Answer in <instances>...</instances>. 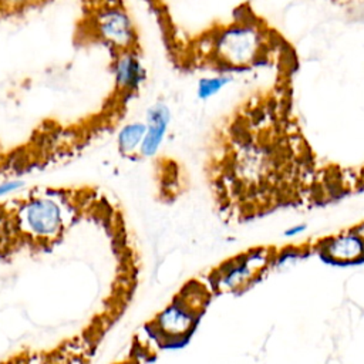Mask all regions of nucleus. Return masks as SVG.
<instances>
[{
  "instance_id": "obj_12",
  "label": "nucleus",
  "mask_w": 364,
  "mask_h": 364,
  "mask_svg": "<svg viewBox=\"0 0 364 364\" xmlns=\"http://www.w3.org/2000/svg\"><path fill=\"white\" fill-rule=\"evenodd\" d=\"M23 186V182L21 181H9V182H3L0 183V198L10 193V192H14L17 191L18 188Z\"/></svg>"
},
{
  "instance_id": "obj_10",
  "label": "nucleus",
  "mask_w": 364,
  "mask_h": 364,
  "mask_svg": "<svg viewBox=\"0 0 364 364\" xmlns=\"http://www.w3.org/2000/svg\"><path fill=\"white\" fill-rule=\"evenodd\" d=\"M232 80L233 77L226 73L202 77L196 84V97L202 101L210 100L215 95H218L226 85H229Z\"/></svg>"
},
{
  "instance_id": "obj_2",
  "label": "nucleus",
  "mask_w": 364,
  "mask_h": 364,
  "mask_svg": "<svg viewBox=\"0 0 364 364\" xmlns=\"http://www.w3.org/2000/svg\"><path fill=\"white\" fill-rule=\"evenodd\" d=\"M97 36L118 51L135 47L138 34L131 14L118 1H107L94 16Z\"/></svg>"
},
{
  "instance_id": "obj_13",
  "label": "nucleus",
  "mask_w": 364,
  "mask_h": 364,
  "mask_svg": "<svg viewBox=\"0 0 364 364\" xmlns=\"http://www.w3.org/2000/svg\"><path fill=\"white\" fill-rule=\"evenodd\" d=\"M306 229H307V226H306V225H294V226L289 228L287 230H284V236H287V237H293V236H297V235L303 233Z\"/></svg>"
},
{
  "instance_id": "obj_3",
  "label": "nucleus",
  "mask_w": 364,
  "mask_h": 364,
  "mask_svg": "<svg viewBox=\"0 0 364 364\" xmlns=\"http://www.w3.org/2000/svg\"><path fill=\"white\" fill-rule=\"evenodd\" d=\"M26 233L38 239H53L61 233L64 226V213L61 205L47 196L28 199L18 215Z\"/></svg>"
},
{
  "instance_id": "obj_8",
  "label": "nucleus",
  "mask_w": 364,
  "mask_h": 364,
  "mask_svg": "<svg viewBox=\"0 0 364 364\" xmlns=\"http://www.w3.org/2000/svg\"><path fill=\"white\" fill-rule=\"evenodd\" d=\"M195 326V313L185 304L173 303L158 317V327L168 336H186Z\"/></svg>"
},
{
  "instance_id": "obj_5",
  "label": "nucleus",
  "mask_w": 364,
  "mask_h": 364,
  "mask_svg": "<svg viewBox=\"0 0 364 364\" xmlns=\"http://www.w3.org/2000/svg\"><path fill=\"white\" fill-rule=\"evenodd\" d=\"M112 75L115 88L121 94H132L139 90L145 81L146 71L134 48L117 53L112 61Z\"/></svg>"
},
{
  "instance_id": "obj_4",
  "label": "nucleus",
  "mask_w": 364,
  "mask_h": 364,
  "mask_svg": "<svg viewBox=\"0 0 364 364\" xmlns=\"http://www.w3.org/2000/svg\"><path fill=\"white\" fill-rule=\"evenodd\" d=\"M273 257L267 250H253L237 256L219 270L216 287L220 291H235L256 280L272 263Z\"/></svg>"
},
{
  "instance_id": "obj_6",
  "label": "nucleus",
  "mask_w": 364,
  "mask_h": 364,
  "mask_svg": "<svg viewBox=\"0 0 364 364\" xmlns=\"http://www.w3.org/2000/svg\"><path fill=\"white\" fill-rule=\"evenodd\" d=\"M172 119L171 108L165 102H155L145 112L146 132L139 149L142 156H154L159 151Z\"/></svg>"
},
{
  "instance_id": "obj_9",
  "label": "nucleus",
  "mask_w": 364,
  "mask_h": 364,
  "mask_svg": "<svg viewBox=\"0 0 364 364\" xmlns=\"http://www.w3.org/2000/svg\"><path fill=\"white\" fill-rule=\"evenodd\" d=\"M145 132H146L145 121H132L125 124L117 135L118 151L127 156L135 154L136 151L139 152Z\"/></svg>"
},
{
  "instance_id": "obj_11",
  "label": "nucleus",
  "mask_w": 364,
  "mask_h": 364,
  "mask_svg": "<svg viewBox=\"0 0 364 364\" xmlns=\"http://www.w3.org/2000/svg\"><path fill=\"white\" fill-rule=\"evenodd\" d=\"M41 0H0V9L4 13H16L38 4Z\"/></svg>"
},
{
  "instance_id": "obj_7",
  "label": "nucleus",
  "mask_w": 364,
  "mask_h": 364,
  "mask_svg": "<svg viewBox=\"0 0 364 364\" xmlns=\"http://www.w3.org/2000/svg\"><path fill=\"white\" fill-rule=\"evenodd\" d=\"M321 255L334 263H353L364 259V235L360 230L338 233L321 242Z\"/></svg>"
},
{
  "instance_id": "obj_14",
  "label": "nucleus",
  "mask_w": 364,
  "mask_h": 364,
  "mask_svg": "<svg viewBox=\"0 0 364 364\" xmlns=\"http://www.w3.org/2000/svg\"><path fill=\"white\" fill-rule=\"evenodd\" d=\"M363 228H364V226H363ZM360 232H361V233H363V235H364V230H360Z\"/></svg>"
},
{
  "instance_id": "obj_1",
  "label": "nucleus",
  "mask_w": 364,
  "mask_h": 364,
  "mask_svg": "<svg viewBox=\"0 0 364 364\" xmlns=\"http://www.w3.org/2000/svg\"><path fill=\"white\" fill-rule=\"evenodd\" d=\"M269 40V34L259 23L237 20L213 34L210 54L216 64L223 68H250L266 58Z\"/></svg>"
}]
</instances>
